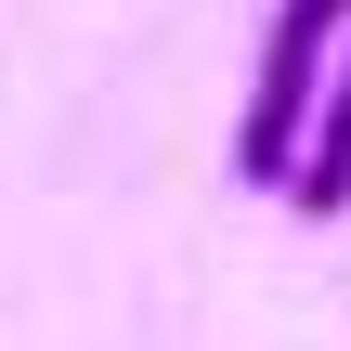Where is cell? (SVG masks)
Returning a JSON list of instances; mask_svg holds the SVG:
<instances>
[{
    "label": "cell",
    "mask_w": 351,
    "mask_h": 351,
    "mask_svg": "<svg viewBox=\"0 0 351 351\" xmlns=\"http://www.w3.org/2000/svg\"><path fill=\"white\" fill-rule=\"evenodd\" d=\"M339 39H351V0H274V26H261V78H247V117H234V182H247V195H287Z\"/></svg>",
    "instance_id": "cell-1"
},
{
    "label": "cell",
    "mask_w": 351,
    "mask_h": 351,
    "mask_svg": "<svg viewBox=\"0 0 351 351\" xmlns=\"http://www.w3.org/2000/svg\"><path fill=\"white\" fill-rule=\"evenodd\" d=\"M287 208H300V221H339V208H351V39H339V65H326V104H313V130H300Z\"/></svg>",
    "instance_id": "cell-2"
}]
</instances>
